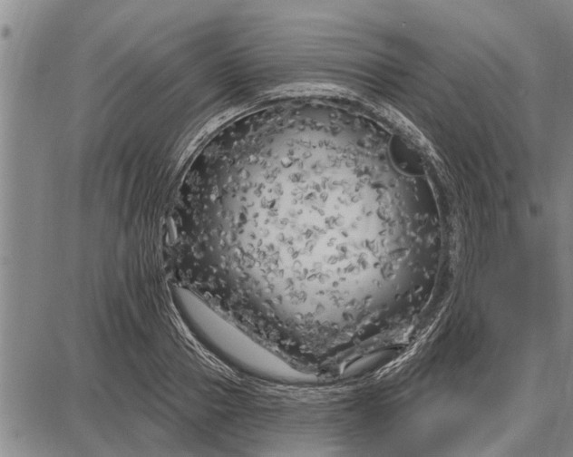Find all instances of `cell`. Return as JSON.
Returning a JSON list of instances; mask_svg holds the SVG:
<instances>
[{
    "label": "cell",
    "instance_id": "cell-1",
    "mask_svg": "<svg viewBox=\"0 0 573 457\" xmlns=\"http://www.w3.org/2000/svg\"><path fill=\"white\" fill-rule=\"evenodd\" d=\"M173 298L190 331L222 359L254 373L281 379L298 378L299 373L257 345L191 292L176 288Z\"/></svg>",
    "mask_w": 573,
    "mask_h": 457
}]
</instances>
